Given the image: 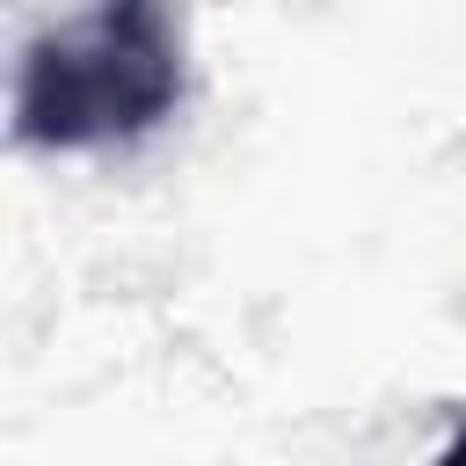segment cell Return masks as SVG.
Listing matches in <instances>:
<instances>
[{"mask_svg":"<svg viewBox=\"0 0 466 466\" xmlns=\"http://www.w3.org/2000/svg\"><path fill=\"white\" fill-rule=\"evenodd\" d=\"M189 95L182 22L153 0L73 7L22 44L15 66V146L29 153H109L160 131Z\"/></svg>","mask_w":466,"mask_h":466,"instance_id":"1","label":"cell"},{"mask_svg":"<svg viewBox=\"0 0 466 466\" xmlns=\"http://www.w3.org/2000/svg\"><path fill=\"white\" fill-rule=\"evenodd\" d=\"M430 466H466V415H459V422L444 430V444L430 451Z\"/></svg>","mask_w":466,"mask_h":466,"instance_id":"2","label":"cell"}]
</instances>
